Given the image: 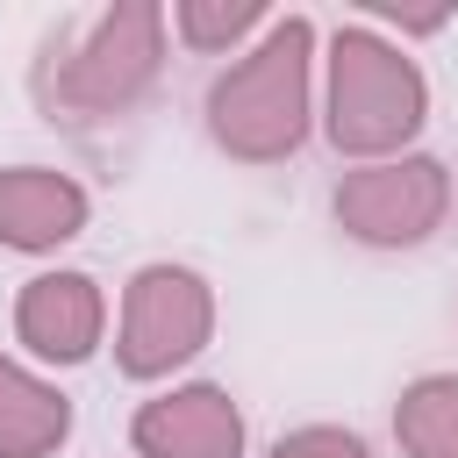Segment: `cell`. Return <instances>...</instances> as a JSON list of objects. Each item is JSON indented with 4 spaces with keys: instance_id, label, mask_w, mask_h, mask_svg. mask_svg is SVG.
I'll return each mask as SVG.
<instances>
[{
    "instance_id": "7a4b0ae2",
    "label": "cell",
    "mask_w": 458,
    "mask_h": 458,
    "mask_svg": "<svg viewBox=\"0 0 458 458\" xmlns=\"http://www.w3.org/2000/svg\"><path fill=\"white\" fill-rule=\"evenodd\" d=\"M308 64H315V21L286 14L265 29L250 57H236L208 86V136L215 150L243 165H279L308 136Z\"/></svg>"
},
{
    "instance_id": "7c38bea8",
    "label": "cell",
    "mask_w": 458,
    "mask_h": 458,
    "mask_svg": "<svg viewBox=\"0 0 458 458\" xmlns=\"http://www.w3.org/2000/svg\"><path fill=\"white\" fill-rule=\"evenodd\" d=\"M265 458H372V444L358 429H336V422H308V429H286Z\"/></svg>"
},
{
    "instance_id": "4fadbf2b",
    "label": "cell",
    "mask_w": 458,
    "mask_h": 458,
    "mask_svg": "<svg viewBox=\"0 0 458 458\" xmlns=\"http://www.w3.org/2000/svg\"><path fill=\"white\" fill-rule=\"evenodd\" d=\"M365 14H379V21H401V29H415V36H429V29H444V21H451V7H401V0H372Z\"/></svg>"
},
{
    "instance_id": "9c48e42d",
    "label": "cell",
    "mask_w": 458,
    "mask_h": 458,
    "mask_svg": "<svg viewBox=\"0 0 458 458\" xmlns=\"http://www.w3.org/2000/svg\"><path fill=\"white\" fill-rule=\"evenodd\" d=\"M72 437V401L29 365L0 358V458H50Z\"/></svg>"
},
{
    "instance_id": "ba28073f",
    "label": "cell",
    "mask_w": 458,
    "mask_h": 458,
    "mask_svg": "<svg viewBox=\"0 0 458 458\" xmlns=\"http://www.w3.org/2000/svg\"><path fill=\"white\" fill-rule=\"evenodd\" d=\"M86 229V186L50 165L0 172V243L7 250H57Z\"/></svg>"
},
{
    "instance_id": "5b68a950",
    "label": "cell",
    "mask_w": 458,
    "mask_h": 458,
    "mask_svg": "<svg viewBox=\"0 0 458 458\" xmlns=\"http://www.w3.org/2000/svg\"><path fill=\"white\" fill-rule=\"evenodd\" d=\"M336 229L372 243V250H408L422 243L444 208H451V172L437 157H386V165H365V172H344L336 179Z\"/></svg>"
},
{
    "instance_id": "3957f363",
    "label": "cell",
    "mask_w": 458,
    "mask_h": 458,
    "mask_svg": "<svg viewBox=\"0 0 458 458\" xmlns=\"http://www.w3.org/2000/svg\"><path fill=\"white\" fill-rule=\"evenodd\" d=\"M429 122V86L408 50H394L372 29H336L329 36V143L344 157H386Z\"/></svg>"
},
{
    "instance_id": "8992f818",
    "label": "cell",
    "mask_w": 458,
    "mask_h": 458,
    "mask_svg": "<svg viewBox=\"0 0 458 458\" xmlns=\"http://www.w3.org/2000/svg\"><path fill=\"white\" fill-rule=\"evenodd\" d=\"M129 444L143 458H243V415L222 386H172L136 408Z\"/></svg>"
},
{
    "instance_id": "6da1fadb",
    "label": "cell",
    "mask_w": 458,
    "mask_h": 458,
    "mask_svg": "<svg viewBox=\"0 0 458 458\" xmlns=\"http://www.w3.org/2000/svg\"><path fill=\"white\" fill-rule=\"evenodd\" d=\"M165 72V7L114 0L86 29H57L36 57V100L50 122H114Z\"/></svg>"
},
{
    "instance_id": "52a82bcc",
    "label": "cell",
    "mask_w": 458,
    "mask_h": 458,
    "mask_svg": "<svg viewBox=\"0 0 458 458\" xmlns=\"http://www.w3.org/2000/svg\"><path fill=\"white\" fill-rule=\"evenodd\" d=\"M100 322H107V301L86 272H36L21 293H14V336L50 358V365H79L93 358L100 344Z\"/></svg>"
},
{
    "instance_id": "30bf717a",
    "label": "cell",
    "mask_w": 458,
    "mask_h": 458,
    "mask_svg": "<svg viewBox=\"0 0 458 458\" xmlns=\"http://www.w3.org/2000/svg\"><path fill=\"white\" fill-rule=\"evenodd\" d=\"M394 437L408 458H458V372H422L394 401Z\"/></svg>"
},
{
    "instance_id": "277c9868",
    "label": "cell",
    "mask_w": 458,
    "mask_h": 458,
    "mask_svg": "<svg viewBox=\"0 0 458 458\" xmlns=\"http://www.w3.org/2000/svg\"><path fill=\"white\" fill-rule=\"evenodd\" d=\"M215 336V293L200 272L186 265H143L122 293V336H114V365L129 379H157L172 365H186L200 344Z\"/></svg>"
},
{
    "instance_id": "8fae6325",
    "label": "cell",
    "mask_w": 458,
    "mask_h": 458,
    "mask_svg": "<svg viewBox=\"0 0 458 458\" xmlns=\"http://www.w3.org/2000/svg\"><path fill=\"white\" fill-rule=\"evenodd\" d=\"M265 21V0H179L172 7V29H179V43H193V50H229L243 29H258Z\"/></svg>"
}]
</instances>
